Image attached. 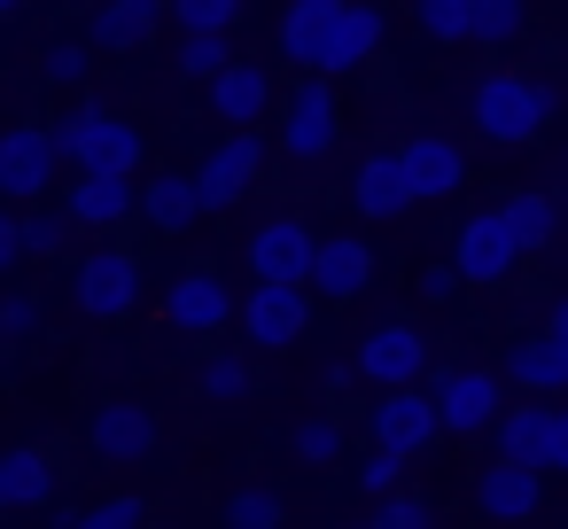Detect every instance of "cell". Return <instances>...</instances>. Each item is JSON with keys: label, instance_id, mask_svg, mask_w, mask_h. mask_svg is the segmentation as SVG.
<instances>
[{"label": "cell", "instance_id": "cell-1", "mask_svg": "<svg viewBox=\"0 0 568 529\" xmlns=\"http://www.w3.org/2000/svg\"><path fill=\"white\" fill-rule=\"evenodd\" d=\"M382 0H288L281 17V55L304 71V79H343V71H366L382 55Z\"/></svg>", "mask_w": 568, "mask_h": 529}, {"label": "cell", "instance_id": "cell-2", "mask_svg": "<svg viewBox=\"0 0 568 529\" xmlns=\"http://www.w3.org/2000/svg\"><path fill=\"white\" fill-rule=\"evenodd\" d=\"M552 79H537V71H483L475 87H467V125H475V141H490V149H521V141H537L545 125H552Z\"/></svg>", "mask_w": 568, "mask_h": 529}, {"label": "cell", "instance_id": "cell-3", "mask_svg": "<svg viewBox=\"0 0 568 529\" xmlns=\"http://www.w3.org/2000/svg\"><path fill=\"white\" fill-rule=\"evenodd\" d=\"M55 141L79 164V180H141V164H149V133L133 118H118V110H94V102L63 110Z\"/></svg>", "mask_w": 568, "mask_h": 529}, {"label": "cell", "instance_id": "cell-4", "mask_svg": "<svg viewBox=\"0 0 568 529\" xmlns=\"http://www.w3.org/2000/svg\"><path fill=\"white\" fill-rule=\"evenodd\" d=\"M335 141H343V102H335V87L327 79H304V87H288V102H281V156L296 164V172H320L327 156H335Z\"/></svg>", "mask_w": 568, "mask_h": 529}, {"label": "cell", "instance_id": "cell-5", "mask_svg": "<svg viewBox=\"0 0 568 529\" xmlns=\"http://www.w3.org/2000/svg\"><path fill=\"white\" fill-rule=\"evenodd\" d=\"M156 444H164V420L141 397H102L87 413V459L94 467H149Z\"/></svg>", "mask_w": 568, "mask_h": 529}, {"label": "cell", "instance_id": "cell-6", "mask_svg": "<svg viewBox=\"0 0 568 529\" xmlns=\"http://www.w3.org/2000/svg\"><path fill=\"white\" fill-rule=\"evenodd\" d=\"M521 257H529V250L514 242V226H506V211H498V203L467 211V218H459V234H452V265H459V281H467V288H506Z\"/></svg>", "mask_w": 568, "mask_h": 529}, {"label": "cell", "instance_id": "cell-7", "mask_svg": "<svg viewBox=\"0 0 568 529\" xmlns=\"http://www.w3.org/2000/svg\"><path fill=\"white\" fill-rule=\"evenodd\" d=\"M428 397H436L444 436H490L506 420V405H498L506 397V374H490V366H436Z\"/></svg>", "mask_w": 568, "mask_h": 529}, {"label": "cell", "instance_id": "cell-8", "mask_svg": "<svg viewBox=\"0 0 568 529\" xmlns=\"http://www.w3.org/2000/svg\"><path fill=\"white\" fill-rule=\"evenodd\" d=\"M312 257H320V234L296 211H273L265 226H250V273H257V288H312Z\"/></svg>", "mask_w": 568, "mask_h": 529}, {"label": "cell", "instance_id": "cell-9", "mask_svg": "<svg viewBox=\"0 0 568 529\" xmlns=\"http://www.w3.org/2000/svg\"><path fill=\"white\" fill-rule=\"evenodd\" d=\"M63 164H71V156H63L55 125H32V118H24V125L0 133V195H9V203H40Z\"/></svg>", "mask_w": 568, "mask_h": 529}, {"label": "cell", "instance_id": "cell-10", "mask_svg": "<svg viewBox=\"0 0 568 529\" xmlns=\"http://www.w3.org/2000/svg\"><path fill=\"white\" fill-rule=\"evenodd\" d=\"M71 296H79V312H87V319H125V312L141 304V257H133V250H118V242L87 250V257H79V273H71Z\"/></svg>", "mask_w": 568, "mask_h": 529}, {"label": "cell", "instance_id": "cell-11", "mask_svg": "<svg viewBox=\"0 0 568 529\" xmlns=\"http://www.w3.org/2000/svg\"><path fill=\"white\" fill-rule=\"evenodd\" d=\"M358 374L374 389H428V335L413 319H382L358 335Z\"/></svg>", "mask_w": 568, "mask_h": 529}, {"label": "cell", "instance_id": "cell-12", "mask_svg": "<svg viewBox=\"0 0 568 529\" xmlns=\"http://www.w3.org/2000/svg\"><path fill=\"white\" fill-rule=\"evenodd\" d=\"M164 319H172L180 335H219V327L242 319V296H234L211 265H187V273H172V288H164Z\"/></svg>", "mask_w": 568, "mask_h": 529}, {"label": "cell", "instance_id": "cell-13", "mask_svg": "<svg viewBox=\"0 0 568 529\" xmlns=\"http://www.w3.org/2000/svg\"><path fill=\"white\" fill-rule=\"evenodd\" d=\"M444 436V420H436V397L428 389H382L374 405H366V444H382V451H397V459H413L420 444H436Z\"/></svg>", "mask_w": 568, "mask_h": 529}, {"label": "cell", "instance_id": "cell-14", "mask_svg": "<svg viewBox=\"0 0 568 529\" xmlns=\"http://www.w3.org/2000/svg\"><path fill=\"white\" fill-rule=\"evenodd\" d=\"M257 180H265V141H257V133H226L219 149H203V156H195L203 211H226V203H242Z\"/></svg>", "mask_w": 568, "mask_h": 529}, {"label": "cell", "instance_id": "cell-15", "mask_svg": "<svg viewBox=\"0 0 568 529\" xmlns=\"http://www.w3.org/2000/svg\"><path fill=\"white\" fill-rule=\"evenodd\" d=\"M234 327L250 335V350H288L312 327V288H250Z\"/></svg>", "mask_w": 568, "mask_h": 529}, {"label": "cell", "instance_id": "cell-16", "mask_svg": "<svg viewBox=\"0 0 568 529\" xmlns=\"http://www.w3.org/2000/svg\"><path fill=\"white\" fill-rule=\"evenodd\" d=\"M467 498H475V513H483V521L514 529V521H529V513H537L545 475H537V467H514V459H483V467H475V482H467Z\"/></svg>", "mask_w": 568, "mask_h": 529}, {"label": "cell", "instance_id": "cell-17", "mask_svg": "<svg viewBox=\"0 0 568 529\" xmlns=\"http://www.w3.org/2000/svg\"><path fill=\"white\" fill-rule=\"evenodd\" d=\"M351 203H358V218H405V211L420 203V187H413V172H405V149H374V156H358V172H351Z\"/></svg>", "mask_w": 568, "mask_h": 529}, {"label": "cell", "instance_id": "cell-18", "mask_svg": "<svg viewBox=\"0 0 568 529\" xmlns=\"http://www.w3.org/2000/svg\"><path fill=\"white\" fill-rule=\"evenodd\" d=\"M374 242H358V234H320V257H312V296H327V304H351V296H366L374 288Z\"/></svg>", "mask_w": 568, "mask_h": 529}, {"label": "cell", "instance_id": "cell-19", "mask_svg": "<svg viewBox=\"0 0 568 529\" xmlns=\"http://www.w3.org/2000/svg\"><path fill=\"white\" fill-rule=\"evenodd\" d=\"M498 374H506L514 389H529V397H560V389H568V343L545 335V327H529V335H514V343L498 350Z\"/></svg>", "mask_w": 568, "mask_h": 529}, {"label": "cell", "instance_id": "cell-20", "mask_svg": "<svg viewBox=\"0 0 568 529\" xmlns=\"http://www.w3.org/2000/svg\"><path fill=\"white\" fill-rule=\"evenodd\" d=\"M164 9H172V0H102L79 40H87L94 55H133V48L156 40V17H164Z\"/></svg>", "mask_w": 568, "mask_h": 529}, {"label": "cell", "instance_id": "cell-21", "mask_svg": "<svg viewBox=\"0 0 568 529\" xmlns=\"http://www.w3.org/2000/svg\"><path fill=\"white\" fill-rule=\"evenodd\" d=\"M405 172H413V187H420V203H452L459 187H467V149L452 141V133H413L405 141Z\"/></svg>", "mask_w": 568, "mask_h": 529}, {"label": "cell", "instance_id": "cell-22", "mask_svg": "<svg viewBox=\"0 0 568 529\" xmlns=\"http://www.w3.org/2000/svg\"><path fill=\"white\" fill-rule=\"evenodd\" d=\"M273 110V71L265 63H234L219 87H211V118L226 133H257V118Z\"/></svg>", "mask_w": 568, "mask_h": 529}, {"label": "cell", "instance_id": "cell-23", "mask_svg": "<svg viewBox=\"0 0 568 529\" xmlns=\"http://www.w3.org/2000/svg\"><path fill=\"white\" fill-rule=\"evenodd\" d=\"M87 234H118L125 218H141V180H79L63 203Z\"/></svg>", "mask_w": 568, "mask_h": 529}, {"label": "cell", "instance_id": "cell-24", "mask_svg": "<svg viewBox=\"0 0 568 529\" xmlns=\"http://www.w3.org/2000/svg\"><path fill=\"white\" fill-rule=\"evenodd\" d=\"M141 218H149L156 234H187V226L203 218L195 172H149V180H141Z\"/></svg>", "mask_w": 568, "mask_h": 529}, {"label": "cell", "instance_id": "cell-25", "mask_svg": "<svg viewBox=\"0 0 568 529\" xmlns=\"http://www.w3.org/2000/svg\"><path fill=\"white\" fill-rule=\"evenodd\" d=\"M48 498H55V459H48L40 444H9V451H0V506L32 513V506H48Z\"/></svg>", "mask_w": 568, "mask_h": 529}, {"label": "cell", "instance_id": "cell-26", "mask_svg": "<svg viewBox=\"0 0 568 529\" xmlns=\"http://www.w3.org/2000/svg\"><path fill=\"white\" fill-rule=\"evenodd\" d=\"M343 451H351V428H343L335 413H304V420L288 428V459H296V467H312V475H320V467H335Z\"/></svg>", "mask_w": 568, "mask_h": 529}, {"label": "cell", "instance_id": "cell-27", "mask_svg": "<svg viewBox=\"0 0 568 529\" xmlns=\"http://www.w3.org/2000/svg\"><path fill=\"white\" fill-rule=\"evenodd\" d=\"M498 211H506V226H514V242H521V250H545V242L560 234V203H552V195H537V187L498 195Z\"/></svg>", "mask_w": 568, "mask_h": 529}, {"label": "cell", "instance_id": "cell-28", "mask_svg": "<svg viewBox=\"0 0 568 529\" xmlns=\"http://www.w3.org/2000/svg\"><path fill=\"white\" fill-rule=\"evenodd\" d=\"M545 413H552V405H506V420L490 428V436H498V451H490V459L537 467V451H545ZM537 475H545V467H537Z\"/></svg>", "mask_w": 568, "mask_h": 529}, {"label": "cell", "instance_id": "cell-29", "mask_svg": "<svg viewBox=\"0 0 568 529\" xmlns=\"http://www.w3.org/2000/svg\"><path fill=\"white\" fill-rule=\"evenodd\" d=\"M234 63H242V55H234L219 32H180V40H172V71H180V79H211V87H219Z\"/></svg>", "mask_w": 568, "mask_h": 529}, {"label": "cell", "instance_id": "cell-30", "mask_svg": "<svg viewBox=\"0 0 568 529\" xmlns=\"http://www.w3.org/2000/svg\"><path fill=\"white\" fill-rule=\"evenodd\" d=\"M529 32V0H475V24H467V48H514Z\"/></svg>", "mask_w": 568, "mask_h": 529}, {"label": "cell", "instance_id": "cell-31", "mask_svg": "<svg viewBox=\"0 0 568 529\" xmlns=\"http://www.w3.org/2000/svg\"><path fill=\"white\" fill-rule=\"evenodd\" d=\"M195 389H203L211 405H242V397H250V350H211V358L195 366Z\"/></svg>", "mask_w": 568, "mask_h": 529}, {"label": "cell", "instance_id": "cell-32", "mask_svg": "<svg viewBox=\"0 0 568 529\" xmlns=\"http://www.w3.org/2000/svg\"><path fill=\"white\" fill-rule=\"evenodd\" d=\"M413 24H420L428 48H452V40H467V24H475V0H413Z\"/></svg>", "mask_w": 568, "mask_h": 529}, {"label": "cell", "instance_id": "cell-33", "mask_svg": "<svg viewBox=\"0 0 568 529\" xmlns=\"http://www.w3.org/2000/svg\"><path fill=\"white\" fill-rule=\"evenodd\" d=\"M55 529H156V521H149V506L125 490V498H94L87 513H63Z\"/></svg>", "mask_w": 568, "mask_h": 529}, {"label": "cell", "instance_id": "cell-34", "mask_svg": "<svg viewBox=\"0 0 568 529\" xmlns=\"http://www.w3.org/2000/svg\"><path fill=\"white\" fill-rule=\"evenodd\" d=\"M87 55H94L87 40H71V32H55V40L40 48V87H55V94H63V87H79V79H87Z\"/></svg>", "mask_w": 568, "mask_h": 529}, {"label": "cell", "instance_id": "cell-35", "mask_svg": "<svg viewBox=\"0 0 568 529\" xmlns=\"http://www.w3.org/2000/svg\"><path fill=\"white\" fill-rule=\"evenodd\" d=\"M226 529H288V506H281L265 482H250V490L226 498Z\"/></svg>", "mask_w": 568, "mask_h": 529}, {"label": "cell", "instance_id": "cell-36", "mask_svg": "<svg viewBox=\"0 0 568 529\" xmlns=\"http://www.w3.org/2000/svg\"><path fill=\"white\" fill-rule=\"evenodd\" d=\"M234 17H242V0H172V24L180 32H234Z\"/></svg>", "mask_w": 568, "mask_h": 529}, {"label": "cell", "instance_id": "cell-37", "mask_svg": "<svg viewBox=\"0 0 568 529\" xmlns=\"http://www.w3.org/2000/svg\"><path fill=\"white\" fill-rule=\"evenodd\" d=\"M24 234H32V257H63L71 234H79V218L71 211H24Z\"/></svg>", "mask_w": 568, "mask_h": 529}, {"label": "cell", "instance_id": "cell-38", "mask_svg": "<svg viewBox=\"0 0 568 529\" xmlns=\"http://www.w3.org/2000/svg\"><path fill=\"white\" fill-rule=\"evenodd\" d=\"M397 482H405V459L382 451V444H366V459H358V490H366V498H397Z\"/></svg>", "mask_w": 568, "mask_h": 529}, {"label": "cell", "instance_id": "cell-39", "mask_svg": "<svg viewBox=\"0 0 568 529\" xmlns=\"http://www.w3.org/2000/svg\"><path fill=\"white\" fill-rule=\"evenodd\" d=\"M374 521H382V529H436V498H428V490H397V498H382Z\"/></svg>", "mask_w": 568, "mask_h": 529}, {"label": "cell", "instance_id": "cell-40", "mask_svg": "<svg viewBox=\"0 0 568 529\" xmlns=\"http://www.w3.org/2000/svg\"><path fill=\"white\" fill-rule=\"evenodd\" d=\"M0 335H9V343H32V335H40V296H32L24 281L0 296Z\"/></svg>", "mask_w": 568, "mask_h": 529}, {"label": "cell", "instance_id": "cell-41", "mask_svg": "<svg viewBox=\"0 0 568 529\" xmlns=\"http://www.w3.org/2000/svg\"><path fill=\"white\" fill-rule=\"evenodd\" d=\"M32 265V234H24V211L0 218V273H24Z\"/></svg>", "mask_w": 568, "mask_h": 529}, {"label": "cell", "instance_id": "cell-42", "mask_svg": "<svg viewBox=\"0 0 568 529\" xmlns=\"http://www.w3.org/2000/svg\"><path fill=\"white\" fill-rule=\"evenodd\" d=\"M537 467L568 475V405H552V413H545V451H537Z\"/></svg>", "mask_w": 568, "mask_h": 529}, {"label": "cell", "instance_id": "cell-43", "mask_svg": "<svg viewBox=\"0 0 568 529\" xmlns=\"http://www.w3.org/2000/svg\"><path fill=\"white\" fill-rule=\"evenodd\" d=\"M413 288H420V304H436V312H444V304H452V296H459L467 281H459V265H428V273H420Z\"/></svg>", "mask_w": 568, "mask_h": 529}, {"label": "cell", "instance_id": "cell-44", "mask_svg": "<svg viewBox=\"0 0 568 529\" xmlns=\"http://www.w3.org/2000/svg\"><path fill=\"white\" fill-rule=\"evenodd\" d=\"M545 335H560V343H568V296H552V312H545Z\"/></svg>", "mask_w": 568, "mask_h": 529}, {"label": "cell", "instance_id": "cell-45", "mask_svg": "<svg viewBox=\"0 0 568 529\" xmlns=\"http://www.w3.org/2000/svg\"><path fill=\"white\" fill-rule=\"evenodd\" d=\"M0 9H9V17H24V9H32V0H0Z\"/></svg>", "mask_w": 568, "mask_h": 529}, {"label": "cell", "instance_id": "cell-46", "mask_svg": "<svg viewBox=\"0 0 568 529\" xmlns=\"http://www.w3.org/2000/svg\"><path fill=\"white\" fill-rule=\"evenodd\" d=\"M351 529H382V521H351Z\"/></svg>", "mask_w": 568, "mask_h": 529}, {"label": "cell", "instance_id": "cell-47", "mask_svg": "<svg viewBox=\"0 0 568 529\" xmlns=\"http://www.w3.org/2000/svg\"><path fill=\"white\" fill-rule=\"evenodd\" d=\"M560 164H568V149H560Z\"/></svg>", "mask_w": 568, "mask_h": 529}]
</instances>
